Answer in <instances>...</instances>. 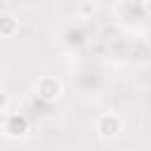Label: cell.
<instances>
[{
  "instance_id": "obj_1",
  "label": "cell",
  "mask_w": 151,
  "mask_h": 151,
  "mask_svg": "<svg viewBox=\"0 0 151 151\" xmlns=\"http://www.w3.org/2000/svg\"><path fill=\"white\" fill-rule=\"evenodd\" d=\"M0 118V130L7 139H24L31 130V123L24 113H2Z\"/></svg>"
},
{
  "instance_id": "obj_2",
  "label": "cell",
  "mask_w": 151,
  "mask_h": 151,
  "mask_svg": "<svg viewBox=\"0 0 151 151\" xmlns=\"http://www.w3.org/2000/svg\"><path fill=\"white\" fill-rule=\"evenodd\" d=\"M35 94H38V99H42L47 104H54V101L61 99L64 85L57 76H42V78L35 80Z\"/></svg>"
},
{
  "instance_id": "obj_3",
  "label": "cell",
  "mask_w": 151,
  "mask_h": 151,
  "mask_svg": "<svg viewBox=\"0 0 151 151\" xmlns=\"http://www.w3.org/2000/svg\"><path fill=\"white\" fill-rule=\"evenodd\" d=\"M123 132V118L116 113H101L97 118V134L104 142H113Z\"/></svg>"
},
{
  "instance_id": "obj_4",
  "label": "cell",
  "mask_w": 151,
  "mask_h": 151,
  "mask_svg": "<svg viewBox=\"0 0 151 151\" xmlns=\"http://www.w3.org/2000/svg\"><path fill=\"white\" fill-rule=\"evenodd\" d=\"M19 31V21L14 14H0V35L2 38H12Z\"/></svg>"
},
{
  "instance_id": "obj_5",
  "label": "cell",
  "mask_w": 151,
  "mask_h": 151,
  "mask_svg": "<svg viewBox=\"0 0 151 151\" xmlns=\"http://www.w3.org/2000/svg\"><path fill=\"white\" fill-rule=\"evenodd\" d=\"M9 104H12V101H9V94H7L5 90H0V116L9 111Z\"/></svg>"
},
{
  "instance_id": "obj_6",
  "label": "cell",
  "mask_w": 151,
  "mask_h": 151,
  "mask_svg": "<svg viewBox=\"0 0 151 151\" xmlns=\"http://www.w3.org/2000/svg\"><path fill=\"white\" fill-rule=\"evenodd\" d=\"M80 12H83V14H92V12H94L92 2H83V5H80Z\"/></svg>"
}]
</instances>
